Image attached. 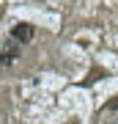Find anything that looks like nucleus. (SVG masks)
<instances>
[{"label":"nucleus","instance_id":"2","mask_svg":"<svg viewBox=\"0 0 118 124\" xmlns=\"http://www.w3.org/2000/svg\"><path fill=\"white\" fill-rule=\"evenodd\" d=\"M11 39L17 41V44H28V41H33V25L17 22V25L11 28Z\"/></svg>","mask_w":118,"mask_h":124},{"label":"nucleus","instance_id":"3","mask_svg":"<svg viewBox=\"0 0 118 124\" xmlns=\"http://www.w3.org/2000/svg\"><path fill=\"white\" fill-rule=\"evenodd\" d=\"M107 110H118V99H113V102H110V105L104 108V113H107Z\"/></svg>","mask_w":118,"mask_h":124},{"label":"nucleus","instance_id":"1","mask_svg":"<svg viewBox=\"0 0 118 124\" xmlns=\"http://www.w3.org/2000/svg\"><path fill=\"white\" fill-rule=\"evenodd\" d=\"M19 55H22V50H19V44L17 41H6L3 44V53H0V66H14V63L19 61Z\"/></svg>","mask_w":118,"mask_h":124},{"label":"nucleus","instance_id":"4","mask_svg":"<svg viewBox=\"0 0 118 124\" xmlns=\"http://www.w3.org/2000/svg\"><path fill=\"white\" fill-rule=\"evenodd\" d=\"M0 17H3V8H0Z\"/></svg>","mask_w":118,"mask_h":124}]
</instances>
